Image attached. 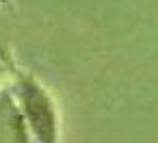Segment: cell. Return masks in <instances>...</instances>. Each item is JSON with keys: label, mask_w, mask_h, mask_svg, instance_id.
I'll return each instance as SVG.
<instances>
[{"label": "cell", "mask_w": 158, "mask_h": 143, "mask_svg": "<svg viewBox=\"0 0 158 143\" xmlns=\"http://www.w3.org/2000/svg\"><path fill=\"white\" fill-rule=\"evenodd\" d=\"M0 143H33L11 87L0 89Z\"/></svg>", "instance_id": "7a4b0ae2"}, {"label": "cell", "mask_w": 158, "mask_h": 143, "mask_svg": "<svg viewBox=\"0 0 158 143\" xmlns=\"http://www.w3.org/2000/svg\"><path fill=\"white\" fill-rule=\"evenodd\" d=\"M22 117L31 130L33 143H56L59 141V117L50 93L33 76L20 74L11 85Z\"/></svg>", "instance_id": "6da1fadb"}]
</instances>
